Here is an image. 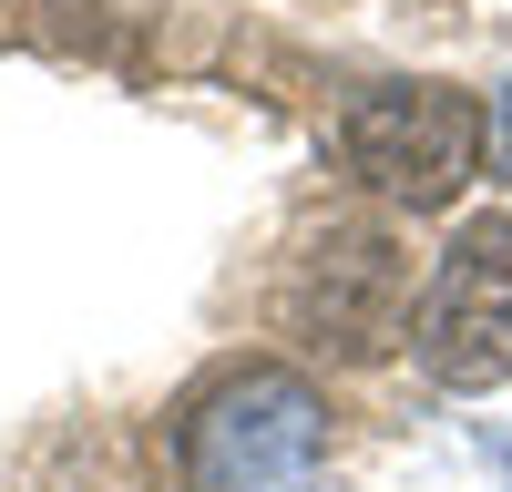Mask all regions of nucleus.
I'll list each match as a JSON object with an SVG mask.
<instances>
[{"label":"nucleus","instance_id":"obj_1","mask_svg":"<svg viewBox=\"0 0 512 492\" xmlns=\"http://www.w3.org/2000/svg\"><path fill=\"white\" fill-rule=\"evenodd\" d=\"M318 451H328V400L277 359L226 369L175 431V462L195 492H287L318 472Z\"/></svg>","mask_w":512,"mask_h":492},{"label":"nucleus","instance_id":"obj_2","mask_svg":"<svg viewBox=\"0 0 512 492\" xmlns=\"http://www.w3.org/2000/svg\"><path fill=\"white\" fill-rule=\"evenodd\" d=\"M338 154H349V175L369 195L431 216V205H451L482 175L492 113L472 93H451V82H369V93L349 103V123H338Z\"/></svg>","mask_w":512,"mask_h":492},{"label":"nucleus","instance_id":"obj_3","mask_svg":"<svg viewBox=\"0 0 512 492\" xmlns=\"http://www.w3.org/2000/svg\"><path fill=\"white\" fill-rule=\"evenodd\" d=\"M410 349L441 390H492L512 380V216H472L451 236V257L420 287Z\"/></svg>","mask_w":512,"mask_h":492},{"label":"nucleus","instance_id":"obj_4","mask_svg":"<svg viewBox=\"0 0 512 492\" xmlns=\"http://www.w3.org/2000/svg\"><path fill=\"white\" fill-rule=\"evenodd\" d=\"M287 328H297L308 349L349 359V369L390 359V349L410 339V257H400V236H379V226H328V246H318V257L297 267V287H287Z\"/></svg>","mask_w":512,"mask_h":492},{"label":"nucleus","instance_id":"obj_5","mask_svg":"<svg viewBox=\"0 0 512 492\" xmlns=\"http://www.w3.org/2000/svg\"><path fill=\"white\" fill-rule=\"evenodd\" d=\"M492 175H512V82H502V103H492Z\"/></svg>","mask_w":512,"mask_h":492}]
</instances>
